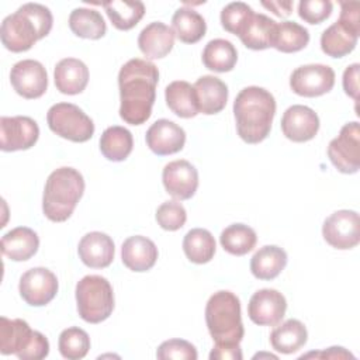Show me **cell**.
<instances>
[{
    "label": "cell",
    "instance_id": "cell-46",
    "mask_svg": "<svg viewBox=\"0 0 360 360\" xmlns=\"http://www.w3.org/2000/svg\"><path fill=\"white\" fill-rule=\"evenodd\" d=\"M308 357H321V359H354V356L352 353H349L345 347H338V346H333V347H329L328 350H323V352H319V353H308V354H304L301 356L300 359H308Z\"/></svg>",
    "mask_w": 360,
    "mask_h": 360
},
{
    "label": "cell",
    "instance_id": "cell-15",
    "mask_svg": "<svg viewBox=\"0 0 360 360\" xmlns=\"http://www.w3.org/2000/svg\"><path fill=\"white\" fill-rule=\"evenodd\" d=\"M287 311L285 297L273 288L256 291L248 304L250 321L259 326H274L284 318Z\"/></svg>",
    "mask_w": 360,
    "mask_h": 360
},
{
    "label": "cell",
    "instance_id": "cell-17",
    "mask_svg": "<svg viewBox=\"0 0 360 360\" xmlns=\"http://www.w3.org/2000/svg\"><path fill=\"white\" fill-rule=\"evenodd\" d=\"M319 129V117L316 112L301 104L288 107L281 118V131L292 142L311 141Z\"/></svg>",
    "mask_w": 360,
    "mask_h": 360
},
{
    "label": "cell",
    "instance_id": "cell-32",
    "mask_svg": "<svg viewBox=\"0 0 360 360\" xmlns=\"http://www.w3.org/2000/svg\"><path fill=\"white\" fill-rule=\"evenodd\" d=\"M236 60V48L232 45V42L222 38L211 39L202 51V63L207 69L212 72H229L235 68Z\"/></svg>",
    "mask_w": 360,
    "mask_h": 360
},
{
    "label": "cell",
    "instance_id": "cell-1",
    "mask_svg": "<svg viewBox=\"0 0 360 360\" xmlns=\"http://www.w3.org/2000/svg\"><path fill=\"white\" fill-rule=\"evenodd\" d=\"M158 82L159 70L146 59L134 58L122 65L118 73L120 117L127 124L141 125L150 117Z\"/></svg>",
    "mask_w": 360,
    "mask_h": 360
},
{
    "label": "cell",
    "instance_id": "cell-20",
    "mask_svg": "<svg viewBox=\"0 0 360 360\" xmlns=\"http://www.w3.org/2000/svg\"><path fill=\"white\" fill-rule=\"evenodd\" d=\"M121 259L124 266L132 271H148L158 260V248L146 236H129L121 246Z\"/></svg>",
    "mask_w": 360,
    "mask_h": 360
},
{
    "label": "cell",
    "instance_id": "cell-21",
    "mask_svg": "<svg viewBox=\"0 0 360 360\" xmlns=\"http://www.w3.org/2000/svg\"><path fill=\"white\" fill-rule=\"evenodd\" d=\"M193 87L200 112L212 115L225 108L228 101V87L219 77L211 75L201 76Z\"/></svg>",
    "mask_w": 360,
    "mask_h": 360
},
{
    "label": "cell",
    "instance_id": "cell-11",
    "mask_svg": "<svg viewBox=\"0 0 360 360\" xmlns=\"http://www.w3.org/2000/svg\"><path fill=\"white\" fill-rule=\"evenodd\" d=\"M335 84V72L322 63L302 65L290 76L291 90L302 97H318L329 93Z\"/></svg>",
    "mask_w": 360,
    "mask_h": 360
},
{
    "label": "cell",
    "instance_id": "cell-26",
    "mask_svg": "<svg viewBox=\"0 0 360 360\" xmlns=\"http://www.w3.org/2000/svg\"><path fill=\"white\" fill-rule=\"evenodd\" d=\"M308 339L305 325L298 319H287L276 326L270 333V343L273 349L283 354H291L300 350Z\"/></svg>",
    "mask_w": 360,
    "mask_h": 360
},
{
    "label": "cell",
    "instance_id": "cell-29",
    "mask_svg": "<svg viewBox=\"0 0 360 360\" xmlns=\"http://www.w3.org/2000/svg\"><path fill=\"white\" fill-rule=\"evenodd\" d=\"M165 98L167 107L180 118H193L200 112L194 87L186 80L172 82L165 89Z\"/></svg>",
    "mask_w": 360,
    "mask_h": 360
},
{
    "label": "cell",
    "instance_id": "cell-3",
    "mask_svg": "<svg viewBox=\"0 0 360 360\" xmlns=\"http://www.w3.org/2000/svg\"><path fill=\"white\" fill-rule=\"evenodd\" d=\"M52 22V13L48 7L38 3H25L3 20L1 42L11 52H25L51 32Z\"/></svg>",
    "mask_w": 360,
    "mask_h": 360
},
{
    "label": "cell",
    "instance_id": "cell-47",
    "mask_svg": "<svg viewBox=\"0 0 360 360\" xmlns=\"http://www.w3.org/2000/svg\"><path fill=\"white\" fill-rule=\"evenodd\" d=\"M262 6L277 17H288L292 10V1H263Z\"/></svg>",
    "mask_w": 360,
    "mask_h": 360
},
{
    "label": "cell",
    "instance_id": "cell-23",
    "mask_svg": "<svg viewBox=\"0 0 360 360\" xmlns=\"http://www.w3.org/2000/svg\"><path fill=\"white\" fill-rule=\"evenodd\" d=\"M56 89L63 94H79L89 83V68L76 58H65L59 60L53 70Z\"/></svg>",
    "mask_w": 360,
    "mask_h": 360
},
{
    "label": "cell",
    "instance_id": "cell-8",
    "mask_svg": "<svg viewBox=\"0 0 360 360\" xmlns=\"http://www.w3.org/2000/svg\"><path fill=\"white\" fill-rule=\"evenodd\" d=\"M46 122L52 132L72 142H86L94 134L91 118L76 104H53L46 114Z\"/></svg>",
    "mask_w": 360,
    "mask_h": 360
},
{
    "label": "cell",
    "instance_id": "cell-14",
    "mask_svg": "<svg viewBox=\"0 0 360 360\" xmlns=\"http://www.w3.org/2000/svg\"><path fill=\"white\" fill-rule=\"evenodd\" d=\"M10 82L17 94L24 98H38L48 89V73L44 65L34 59L17 62L10 72Z\"/></svg>",
    "mask_w": 360,
    "mask_h": 360
},
{
    "label": "cell",
    "instance_id": "cell-10",
    "mask_svg": "<svg viewBox=\"0 0 360 360\" xmlns=\"http://www.w3.org/2000/svg\"><path fill=\"white\" fill-rule=\"evenodd\" d=\"M323 239L335 249L346 250L360 242V218L353 210H339L330 214L322 225Z\"/></svg>",
    "mask_w": 360,
    "mask_h": 360
},
{
    "label": "cell",
    "instance_id": "cell-22",
    "mask_svg": "<svg viewBox=\"0 0 360 360\" xmlns=\"http://www.w3.org/2000/svg\"><path fill=\"white\" fill-rule=\"evenodd\" d=\"M174 45L173 30L160 21L148 24L138 37V46L148 59L165 58Z\"/></svg>",
    "mask_w": 360,
    "mask_h": 360
},
{
    "label": "cell",
    "instance_id": "cell-33",
    "mask_svg": "<svg viewBox=\"0 0 360 360\" xmlns=\"http://www.w3.org/2000/svg\"><path fill=\"white\" fill-rule=\"evenodd\" d=\"M69 27L75 35L87 39H100L107 31L103 15L97 10L86 7L75 8L70 13Z\"/></svg>",
    "mask_w": 360,
    "mask_h": 360
},
{
    "label": "cell",
    "instance_id": "cell-28",
    "mask_svg": "<svg viewBox=\"0 0 360 360\" xmlns=\"http://www.w3.org/2000/svg\"><path fill=\"white\" fill-rule=\"evenodd\" d=\"M172 30L179 41L184 44L198 42L207 31L205 20L190 7H180L172 17Z\"/></svg>",
    "mask_w": 360,
    "mask_h": 360
},
{
    "label": "cell",
    "instance_id": "cell-36",
    "mask_svg": "<svg viewBox=\"0 0 360 360\" xmlns=\"http://www.w3.org/2000/svg\"><path fill=\"white\" fill-rule=\"evenodd\" d=\"M219 242L228 253L233 256H243L256 246L257 236L250 226L245 224H232L221 232Z\"/></svg>",
    "mask_w": 360,
    "mask_h": 360
},
{
    "label": "cell",
    "instance_id": "cell-19",
    "mask_svg": "<svg viewBox=\"0 0 360 360\" xmlns=\"http://www.w3.org/2000/svg\"><path fill=\"white\" fill-rule=\"evenodd\" d=\"M80 260L91 269L108 267L114 260V242L103 232L94 231L86 233L77 246Z\"/></svg>",
    "mask_w": 360,
    "mask_h": 360
},
{
    "label": "cell",
    "instance_id": "cell-4",
    "mask_svg": "<svg viewBox=\"0 0 360 360\" xmlns=\"http://www.w3.org/2000/svg\"><path fill=\"white\" fill-rule=\"evenodd\" d=\"M84 193V179L73 167L53 170L45 183L42 197L44 215L52 222L66 221Z\"/></svg>",
    "mask_w": 360,
    "mask_h": 360
},
{
    "label": "cell",
    "instance_id": "cell-38",
    "mask_svg": "<svg viewBox=\"0 0 360 360\" xmlns=\"http://www.w3.org/2000/svg\"><path fill=\"white\" fill-rule=\"evenodd\" d=\"M58 347L62 357L68 360H79L87 354L90 349V338L86 330L77 326H70L60 332Z\"/></svg>",
    "mask_w": 360,
    "mask_h": 360
},
{
    "label": "cell",
    "instance_id": "cell-7",
    "mask_svg": "<svg viewBox=\"0 0 360 360\" xmlns=\"http://www.w3.org/2000/svg\"><path fill=\"white\" fill-rule=\"evenodd\" d=\"M76 304L80 318L89 323L105 321L114 309V292L105 277L90 274L76 284Z\"/></svg>",
    "mask_w": 360,
    "mask_h": 360
},
{
    "label": "cell",
    "instance_id": "cell-30",
    "mask_svg": "<svg viewBox=\"0 0 360 360\" xmlns=\"http://www.w3.org/2000/svg\"><path fill=\"white\" fill-rule=\"evenodd\" d=\"M357 38L359 34L336 21L322 32L321 48L328 56L342 58L356 48Z\"/></svg>",
    "mask_w": 360,
    "mask_h": 360
},
{
    "label": "cell",
    "instance_id": "cell-18",
    "mask_svg": "<svg viewBox=\"0 0 360 360\" xmlns=\"http://www.w3.org/2000/svg\"><path fill=\"white\" fill-rule=\"evenodd\" d=\"M145 138L148 148L159 156L177 153L186 143L184 129L166 118L155 121L146 131Z\"/></svg>",
    "mask_w": 360,
    "mask_h": 360
},
{
    "label": "cell",
    "instance_id": "cell-24",
    "mask_svg": "<svg viewBox=\"0 0 360 360\" xmlns=\"http://www.w3.org/2000/svg\"><path fill=\"white\" fill-rule=\"evenodd\" d=\"M38 248V235L27 226L14 228L1 238V253L14 262H25L31 259Z\"/></svg>",
    "mask_w": 360,
    "mask_h": 360
},
{
    "label": "cell",
    "instance_id": "cell-37",
    "mask_svg": "<svg viewBox=\"0 0 360 360\" xmlns=\"http://www.w3.org/2000/svg\"><path fill=\"white\" fill-rule=\"evenodd\" d=\"M309 42V32L305 27L294 21L278 22L273 48L284 53H292L304 49Z\"/></svg>",
    "mask_w": 360,
    "mask_h": 360
},
{
    "label": "cell",
    "instance_id": "cell-25",
    "mask_svg": "<svg viewBox=\"0 0 360 360\" xmlns=\"http://www.w3.org/2000/svg\"><path fill=\"white\" fill-rule=\"evenodd\" d=\"M287 264V253L276 245L260 248L250 259V271L259 280L276 278Z\"/></svg>",
    "mask_w": 360,
    "mask_h": 360
},
{
    "label": "cell",
    "instance_id": "cell-12",
    "mask_svg": "<svg viewBox=\"0 0 360 360\" xmlns=\"http://www.w3.org/2000/svg\"><path fill=\"white\" fill-rule=\"evenodd\" d=\"M39 136L38 124L25 115L0 118V149L3 152L25 150L35 145Z\"/></svg>",
    "mask_w": 360,
    "mask_h": 360
},
{
    "label": "cell",
    "instance_id": "cell-44",
    "mask_svg": "<svg viewBox=\"0 0 360 360\" xmlns=\"http://www.w3.org/2000/svg\"><path fill=\"white\" fill-rule=\"evenodd\" d=\"M359 63H353L343 72V90L354 101L359 100Z\"/></svg>",
    "mask_w": 360,
    "mask_h": 360
},
{
    "label": "cell",
    "instance_id": "cell-5",
    "mask_svg": "<svg viewBox=\"0 0 360 360\" xmlns=\"http://www.w3.org/2000/svg\"><path fill=\"white\" fill-rule=\"evenodd\" d=\"M205 323L217 345H239L245 335L239 298L225 290L214 292L205 305Z\"/></svg>",
    "mask_w": 360,
    "mask_h": 360
},
{
    "label": "cell",
    "instance_id": "cell-27",
    "mask_svg": "<svg viewBox=\"0 0 360 360\" xmlns=\"http://www.w3.org/2000/svg\"><path fill=\"white\" fill-rule=\"evenodd\" d=\"M277 22L264 14L252 17L243 32L239 35L242 44L253 51H262L273 46Z\"/></svg>",
    "mask_w": 360,
    "mask_h": 360
},
{
    "label": "cell",
    "instance_id": "cell-6",
    "mask_svg": "<svg viewBox=\"0 0 360 360\" xmlns=\"http://www.w3.org/2000/svg\"><path fill=\"white\" fill-rule=\"evenodd\" d=\"M0 353L15 354L21 360L45 359L49 353L48 339L32 330L24 319L0 318Z\"/></svg>",
    "mask_w": 360,
    "mask_h": 360
},
{
    "label": "cell",
    "instance_id": "cell-39",
    "mask_svg": "<svg viewBox=\"0 0 360 360\" xmlns=\"http://www.w3.org/2000/svg\"><path fill=\"white\" fill-rule=\"evenodd\" d=\"M253 15H255L253 8L246 3H242V1L229 3L221 11V24L225 28V31L239 37Z\"/></svg>",
    "mask_w": 360,
    "mask_h": 360
},
{
    "label": "cell",
    "instance_id": "cell-13",
    "mask_svg": "<svg viewBox=\"0 0 360 360\" xmlns=\"http://www.w3.org/2000/svg\"><path fill=\"white\" fill-rule=\"evenodd\" d=\"M21 298L31 307H44L49 304L58 292L56 276L45 267L27 270L18 284Z\"/></svg>",
    "mask_w": 360,
    "mask_h": 360
},
{
    "label": "cell",
    "instance_id": "cell-41",
    "mask_svg": "<svg viewBox=\"0 0 360 360\" xmlns=\"http://www.w3.org/2000/svg\"><path fill=\"white\" fill-rule=\"evenodd\" d=\"M156 357L159 360H195L198 354L190 342L183 339H169L158 347Z\"/></svg>",
    "mask_w": 360,
    "mask_h": 360
},
{
    "label": "cell",
    "instance_id": "cell-35",
    "mask_svg": "<svg viewBox=\"0 0 360 360\" xmlns=\"http://www.w3.org/2000/svg\"><path fill=\"white\" fill-rule=\"evenodd\" d=\"M103 7L112 25L121 31L134 28L145 14V6L142 1L112 0L103 3Z\"/></svg>",
    "mask_w": 360,
    "mask_h": 360
},
{
    "label": "cell",
    "instance_id": "cell-31",
    "mask_svg": "<svg viewBox=\"0 0 360 360\" xmlns=\"http://www.w3.org/2000/svg\"><path fill=\"white\" fill-rule=\"evenodd\" d=\"M132 134L120 125L108 127L100 136V150L111 162H122L132 152Z\"/></svg>",
    "mask_w": 360,
    "mask_h": 360
},
{
    "label": "cell",
    "instance_id": "cell-16",
    "mask_svg": "<svg viewBox=\"0 0 360 360\" xmlns=\"http://www.w3.org/2000/svg\"><path fill=\"white\" fill-rule=\"evenodd\" d=\"M162 180L166 191L176 200L183 201L195 194L198 187V172L188 160H173L163 167Z\"/></svg>",
    "mask_w": 360,
    "mask_h": 360
},
{
    "label": "cell",
    "instance_id": "cell-40",
    "mask_svg": "<svg viewBox=\"0 0 360 360\" xmlns=\"http://www.w3.org/2000/svg\"><path fill=\"white\" fill-rule=\"evenodd\" d=\"M187 219L184 207L177 201H165L156 210V221L165 231L180 229Z\"/></svg>",
    "mask_w": 360,
    "mask_h": 360
},
{
    "label": "cell",
    "instance_id": "cell-43",
    "mask_svg": "<svg viewBox=\"0 0 360 360\" xmlns=\"http://www.w3.org/2000/svg\"><path fill=\"white\" fill-rule=\"evenodd\" d=\"M343 25L360 35V3L359 1H342L339 20Z\"/></svg>",
    "mask_w": 360,
    "mask_h": 360
},
{
    "label": "cell",
    "instance_id": "cell-9",
    "mask_svg": "<svg viewBox=\"0 0 360 360\" xmlns=\"http://www.w3.org/2000/svg\"><path fill=\"white\" fill-rule=\"evenodd\" d=\"M328 156L332 165L345 174H353L360 167V128L359 122H347L339 135L328 145Z\"/></svg>",
    "mask_w": 360,
    "mask_h": 360
},
{
    "label": "cell",
    "instance_id": "cell-45",
    "mask_svg": "<svg viewBox=\"0 0 360 360\" xmlns=\"http://www.w3.org/2000/svg\"><path fill=\"white\" fill-rule=\"evenodd\" d=\"M243 357L239 345H217L210 353V360H240Z\"/></svg>",
    "mask_w": 360,
    "mask_h": 360
},
{
    "label": "cell",
    "instance_id": "cell-2",
    "mask_svg": "<svg viewBox=\"0 0 360 360\" xmlns=\"http://www.w3.org/2000/svg\"><path fill=\"white\" fill-rule=\"evenodd\" d=\"M276 114L273 94L259 86L242 89L233 101L236 131L246 143H259L267 138Z\"/></svg>",
    "mask_w": 360,
    "mask_h": 360
},
{
    "label": "cell",
    "instance_id": "cell-42",
    "mask_svg": "<svg viewBox=\"0 0 360 360\" xmlns=\"http://www.w3.org/2000/svg\"><path fill=\"white\" fill-rule=\"evenodd\" d=\"M329 0H302L298 4V15L308 24H321L332 13Z\"/></svg>",
    "mask_w": 360,
    "mask_h": 360
},
{
    "label": "cell",
    "instance_id": "cell-34",
    "mask_svg": "<svg viewBox=\"0 0 360 360\" xmlns=\"http://www.w3.org/2000/svg\"><path fill=\"white\" fill-rule=\"evenodd\" d=\"M215 239L202 228L190 229L183 239V250L187 259L195 264L208 263L215 255Z\"/></svg>",
    "mask_w": 360,
    "mask_h": 360
}]
</instances>
